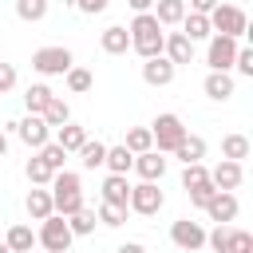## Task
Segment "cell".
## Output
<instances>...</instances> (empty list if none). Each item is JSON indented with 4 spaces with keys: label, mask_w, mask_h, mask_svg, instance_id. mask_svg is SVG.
I'll use <instances>...</instances> for the list:
<instances>
[{
    "label": "cell",
    "mask_w": 253,
    "mask_h": 253,
    "mask_svg": "<svg viewBox=\"0 0 253 253\" xmlns=\"http://www.w3.org/2000/svg\"><path fill=\"white\" fill-rule=\"evenodd\" d=\"M170 154H174V158H182V166H186V162H202V158H206V138L186 130V138H182Z\"/></svg>",
    "instance_id": "cell-21"
},
{
    "label": "cell",
    "mask_w": 253,
    "mask_h": 253,
    "mask_svg": "<svg viewBox=\"0 0 253 253\" xmlns=\"http://www.w3.org/2000/svg\"><path fill=\"white\" fill-rule=\"evenodd\" d=\"M126 4H130L134 12H150V8H154V0H126Z\"/></svg>",
    "instance_id": "cell-46"
},
{
    "label": "cell",
    "mask_w": 253,
    "mask_h": 253,
    "mask_svg": "<svg viewBox=\"0 0 253 253\" xmlns=\"http://www.w3.org/2000/svg\"><path fill=\"white\" fill-rule=\"evenodd\" d=\"M4 245H8L12 253H28V249H36V233H32V225L16 221V225L4 233Z\"/></svg>",
    "instance_id": "cell-23"
},
{
    "label": "cell",
    "mask_w": 253,
    "mask_h": 253,
    "mask_svg": "<svg viewBox=\"0 0 253 253\" xmlns=\"http://www.w3.org/2000/svg\"><path fill=\"white\" fill-rule=\"evenodd\" d=\"M241 178H245V166H241V162H229V158H221V162L210 170V182H213L217 190H237Z\"/></svg>",
    "instance_id": "cell-15"
},
{
    "label": "cell",
    "mask_w": 253,
    "mask_h": 253,
    "mask_svg": "<svg viewBox=\"0 0 253 253\" xmlns=\"http://www.w3.org/2000/svg\"><path fill=\"white\" fill-rule=\"evenodd\" d=\"M75 154H79V166H83V170H99V166H103V154H107V142L87 138V142H83Z\"/></svg>",
    "instance_id": "cell-27"
},
{
    "label": "cell",
    "mask_w": 253,
    "mask_h": 253,
    "mask_svg": "<svg viewBox=\"0 0 253 253\" xmlns=\"http://www.w3.org/2000/svg\"><path fill=\"white\" fill-rule=\"evenodd\" d=\"M206 217L217 221V225H229V221L237 217V198H233V190H217V194L206 202Z\"/></svg>",
    "instance_id": "cell-12"
},
{
    "label": "cell",
    "mask_w": 253,
    "mask_h": 253,
    "mask_svg": "<svg viewBox=\"0 0 253 253\" xmlns=\"http://www.w3.org/2000/svg\"><path fill=\"white\" fill-rule=\"evenodd\" d=\"M40 119H43V123H47L51 130H55V126H63V123L71 119V107H67V99H59V95H51V99H47V107L40 111Z\"/></svg>",
    "instance_id": "cell-26"
},
{
    "label": "cell",
    "mask_w": 253,
    "mask_h": 253,
    "mask_svg": "<svg viewBox=\"0 0 253 253\" xmlns=\"http://www.w3.org/2000/svg\"><path fill=\"white\" fill-rule=\"evenodd\" d=\"M47 99H51V87H47V83H32V87L24 91V107H28V115H40V111L47 107Z\"/></svg>",
    "instance_id": "cell-32"
},
{
    "label": "cell",
    "mask_w": 253,
    "mask_h": 253,
    "mask_svg": "<svg viewBox=\"0 0 253 253\" xmlns=\"http://www.w3.org/2000/svg\"><path fill=\"white\" fill-rule=\"evenodd\" d=\"M221 0H186V12H202V16H210V8H217Z\"/></svg>",
    "instance_id": "cell-44"
},
{
    "label": "cell",
    "mask_w": 253,
    "mask_h": 253,
    "mask_svg": "<svg viewBox=\"0 0 253 253\" xmlns=\"http://www.w3.org/2000/svg\"><path fill=\"white\" fill-rule=\"evenodd\" d=\"M16 79H20L16 67H12V63H0V95H8V91L16 87Z\"/></svg>",
    "instance_id": "cell-42"
},
{
    "label": "cell",
    "mask_w": 253,
    "mask_h": 253,
    "mask_svg": "<svg viewBox=\"0 0 253 253\" xmlns=\"http://www.w3.org/2000/svg\"><path fill=\"white\" fill-rule=\"evenodd\" d=\"M28 253H32V249H28Z\"/></svg>",
    "instance_id": "cell-49"
},
{
    "label": "cell",
    "mask_w": 253,
    "mask_h": 253,
    "mask_svg": "<svg viewBox=\"0 0 253 253\" xmlns=\"http://www.w3.org/2000/svg\"><path fill=\"white\" fill-rule=\"evenodd\" d=\"M225 241H229V225H213V229L206 233V245H210L213 253H225Z\"/></svg>",
    "instance_id": "cell-41"
},
{
    "label": "cell",
    "mask_w": 253,
    "mask_h": 253,
    "mask_svg": "<svg viewBox=\"0 0 253 253\" xmlns=\"http://www.w3.org/2000/svg\"><path fill=\"white\" fill-rule=\"evenodd\" d=\"M12 126H16L20 142H24V146H32V150H40V146L51 138V126H47L40 115H24V119H20V123H12Z\"/></svg>",
    "instance_id": "cell-11"
},
{
    "label": "cell",
    "mask_w": 253,
    "mask_h": 253,
    "mask_svg": "<svg viewBox=\"0 0 253 253\" xmlns=\"http://www.w3.org/2000/svg\"><path fill=\"white\" fill-rule=\"evenodd\" d=\"M210 28L217 32V36H233V40H241V36H249V16H245V8H237V4H217V8H210Z\"/></svg>",
    "instance_id": "cell-4"
},
{
    "label": "cell",
    "mask_w": 253,
    "mask_h": 253,
    "mask_svg": "<svg viewBox=\"0 0 253 253\" xmlns=\"http://www.w3.org/2000/svg\"><path fill=\"white\" fill-rule=\"evenodd\" d=\"M206 178H210V170H206L202 162H186V166H182V186H186V190L198 186V182H206Z\"/></svg>",
    "instance_id": "cell-40"
},
{
    "label": "cell",
    "mask_w": 253,
    "mask_h": 253,
    "mask_svg": "<svg viewBox=\"0 0 253 253\" xmlns=\"http://www.w3.org/2000/svg\"><path fill=\"white\" fill-rule=\"evenodd\" d=\"M162 206H166V194L158 190V182H138V186H130V194H126V210L138 213V217H154Z\"/></svg>",
    "instance_id": "cell-6"
},
{
    "label": "cell",
    "mask_w": 253,
    "mask_h": 253,
    "mask_svg": "<svg viewBox=\"0 0 253 253\" xmlns=\"http://www.w3.org/2000/svg\"><path fill=\"white\" fill-rule=\"evenodd\" d=\"M170 241H174L182 253H198V249L206 245V229H202V221L178 217V221H170Z\"/></svg>",
    "instance_id": "cell-9"
},
{
    "label": "cell",
    "mask_w": 253,
    "mask_h": 253,
    "mask_svg": "<svg viewBox=\"0 0 253 253\" xmlns=\"http://www.w3.org/2000/svg\"><path fill=\"white\" fill-rule=\"evenodd\" d=\"M150 138H154V150H158V154H170V150L186 138V123H182L174 111H162V115L150 123Z\"/></svg>",
    "instance_id": "cell-5"
},
{
    "label": "cell",
    "mask_w": 253,
    "mask_h": 253,
    "mask_svg": "<svg viewBox=\"0 0 253 253\" xmlns=\"http://www.w3.org/2000/svg\"><path fill=\"white\" fill-rule=\"evenodd\" d=\"M4 154H8V134L0 130V158H4Z\"/></svg>",
    "instance_id": "cell-47"
},
{
    "label": "cell",
    "mask_w": 253,
    "mask_h": 253,
    "mask_svg": "<svg viewBox=\"0 0 253 253\" xmlns=\"http://www.w3.org/2000/svg\"><path fill=\"white\" fill-rule=\"evenodd\" d=\"M186 194H190V206H198V210H206V202H210V198L217 194V186H213V182L206 178V182H198V186H190Z\"/></svg>",
    "instance_id": "cell-39"
},
{
    "label": "cell",
    "mask_w": 253,
    "mask_h": 253,
    "mask_svg": "<svg viewBox=\"0 0 253 253\" xmlns=\"http://www.w3.org/2000/svg\"><path fill=\"white\" fill-rule=\"evenodd\" d=\"M55 142H59L67 154H75V150L87 142V126H79V123H71V119H67L63 126H55Z\"/></svg>",
    "instance_id": "cell-20"
},
{
    "label": "cell",
    "mask_w": 253,
    "mask_h": 253,
    "mask_svg": "<svg viewBox=\"0 0 253 253\" xmlns=\"http://www.w3.org/2000/svg\"><path fill=\"white\" fill-rule=\"evenodd\" d=\"M107 4H111V0H75V8H79L83 16H99Z\"/></svg>",
    "instance_id": "cell-43"
},
{
    "label": "cell",
    "mask_w": 253,
    "mask_h": 253,
    "mask_svg": "<svg viewBox=\"0 0 253 253\" xmlns=\"http://www.w3.org/2000/svg\"><path fill=\"white\" fill-rule=\"evenodd\" d=\"M71 63H75V55L63 43H51V47L32 51V71H40V75H67Z\"/></svg>",
    "instance_id": "cell-7"
},
{
    "label": "cell",
    "mask_w": 253,
    "mask_h": 253,
    "mask_svg": "<svg viewBox=\"0 0 253 253\" xmlns=\"http://www.w3.org/2000/svg\"><path fill=\"white\" fill-rule=\"evenodd\" d=\"M130 170H134L142 182H162V174H166V158H162L158 150H142V154H134Z\"/></svg>",
    "instance_id": "cell-13"
},
{
    "label": "cell",
    "mask_w": 253,
    "mask_h": 253,
    "mask_svg": "<svg viewBox=\"0 0 253 253\" xmlns=\"http://www.w3.org/2000/svg\"><path fill=\"white\" fill-rule=\"evenodd\" d=\"M249 150H253V146H249L245 134H225V138H221V158H229V162H245Z\"/></svg>",
    "instance_id": "cell-29"
},
{
    "label": "cell",
    "mask_w": 253,
    "mask_h": 253,
    "mask_svg": "<svg viewBox=\"0 0 253 253\" xmlns=\"http://www.w3.org/2000/svg\"><path fill=\"white\" fill-rule=\"evenodd\" d=\"M63 79H67V91H71V95H87V91L95 87V75H91L87 67H75V63L67 67V75H63Z\"/></svg>",
    "instance_id": "cell-30"
},
{
    "label": "cell",
    "mask_w": 253,
    "mask_h": 253,
    "mask_svg": "<svg viewBox=\"0 0 253 253\" xmlns=\"http://www.w3.org/2000/svg\"><path fill=\"white\" fill-rule=\"evenodd\" d=\"M202 91H206V99L225 103V99L233 95V75H229V71H210V75L202 79Z\"/></svg>",
    "instance_id": "cell-16"
},
{
    "label": "cell",
    "mask_w": 253,
    "mask_h": 253,
    "mask_svg": "<svg viewBox=\"0 0 253 253\" xmlns=\"http://www.w3.org/2000/svg\"><path fill=\"white\" fill-rule=\"evenodd\" d=\"M24 174H28V182H32V186H47L55 170H51V166H47L40 154H32V158H28V166H24Z\"/></svg>",
    "instance_id": "cell-34"
},
{
    "label": "cell",
    "mask_w": 253,
    "mask_h": 253,
    "mask_svg": "<svg viewBox=\"0 0 253 253\" xmlns=\"http://www.w3.org/2000/svg\"><path fill=\"white\" fill-rule=\"evenodd\" d=\"M126 206H115V202H99V210H95V217H99V225H107V229H119L123 221H126Z\"/></svg>",
    "instance_id": "cell-31"
},
{
    "label": "cell",
    "mask_w": 253,
    "mask_h": 253,
    "mask_svg": "<svg viewBox=\"0 0 253 253\" xmlns=\"http://www.w3.org/2000/svg\"><path fill=\"white\" fill-rule=\"evenodd\" d=\"M225 253H253V233L249 229H229Z\"/></svg>",
    "instance_id": "cell-38"
},
{
    "label": "cell",
    "mask_w": 253,
    "mask_h": 253,
    "mask_svg": "<svg viewBox=\"0 0 253 253\" xmlns=\"http://www.w3.org/2000/svg\"><path fill=\"white\" fill-rule=\"evenodd\" d=\"M130 51H138L142 59L150 55H162V40H166V28L154 20V12H134L130 20Z\"/></svg>",
    "instance_id": "cell-1"
},
{
    "label": "cell",
    "mask_w": 253,
    "mask_h": 253,
    "mask_svg": "<svg viewBox=\"0 0 253 253\" xmlns=\"http://www.w3.org/2000/svg\"><path fill=\"white\" fill-rule=\"evenodd\" d=\"M182 36H186L190 43H198V40H210L213 28H210V20H206L202 12H186V16H182Z\"/></svg>",
    "instance_id": "cell-22"
},
{
    "label": "cell",
    "mask_w": 253,
    "mask_h": 253,
    "mask_svg": "<svg viewBox=\"0 0 253 253\" xmlns=\"http://www.w3.org/2000/svg\"><path fill=\"white\" fill-rule=\"evenodd\" d=\"M123 146H126L130 154H142V150H154V138H150V126H130V130H126V138H123Z\"/></svg>",
    "instance_id": "cell-33"
},
{
    "label": "cell",
    "mask_w": 253,
    "mask_h": 253,
    "mask_svg": "<svg viewBox=\"0 0 253 253\" xmlns=\"http://www.w3.org/2000/svg\"><path fill=\"white\" fill-rule=\"evenodd\" d=\"M36 154H40V158H43V162H47L51 170H63V162H67V150H63V146H59L55 138H47V142H43V146H40Z\"/></svg>",
    "instance_id": "cell-36"
},
{
    "label": "cell",
    "mask_w": 253,
    "mask_h": 253,
    "mask_svg": "<svg viewBox=\"0 0 253 253\" xmlns=\"http://www.w3.org/2000/svg\"><path fill=\"white\" fill-rule=\"evenodd\" d=\"M99 47H103L107 55H126V51H130V32H126L123 24H111V28L99 36Z\"/></svg>",
    "instance_id": "cell-17"
},
{
    "label": "cell",
    "mask_w": 253,
    "mask_h": 253,
    "mask_svg": "<svg viewBox=\"0 0 253 253\" xmlns=\"http://www.w3.org/2000/svg\"><path fill=\"white\" fill-rule=\"evenodd\" d=\"M130 162H134V154L119 142V146H107V154H103V166H107V174H130Z\"/></svg>",
    "instance_id": "cell-24"
},
{
    "label": "cell",
    "mask_w": 253,
    "mask_h": 253,
    "mask_svg": "<svg viewBox=\"0 0 253 253\" xmlns=\"http://www.w3.org/2000/svg\"><path fill=\"white\" fill-rule=\"evenodd\" d=\"M47 190H51V210L63 213V217L83 206V182H79L75 170H55L51 182H47Z\"/></svg>",
    "instance_id": "cell-2"
},
{
    "label": "cell",
    "mask_w": 253,
    "mask_h": 253,
    "mask_svg": "<svg viewBox=\"0 0 253 253\" xmlns=\"http://www.w3.org/2000/svg\"><path fill=\"white\" fill-rule=\"evenodd\" d=\"M24 210H28V217H32V221H43L47 213H55V210H51V190H43V186L28 190V198H24Z\"/></svg>",
    "instance_id": "cell-18"
},
{
    "label": "cell",
    "mask_w": 253,
    "mask_h": 253,
    "mask_svg": "<svg viewBox=\"0 0 253 253\" xmlns=\"http://www.w3.org/2000/svg\"><path fill=\"white\" fill-rule=\"evenodd\" d=\"M0 253H12V249H8V245H4V241H0Z\"/></svg>",
    "instance_id": "cell-48"
},
{
    "label": "cell",
    "mask_w": 253,
    "mask_h": 253,
    "mask_svg": "<svg viewBox=\"0 0 253 253\" xmlns=\"http://www.w3.org/2000/svg\"><path fill=\"white\" fill-rule=\"evenodd\" d=\"M115 253H146V245H142V241H123Z\"/></svg>",
    "instance_id": "cell-45"
},
{
    "label": "cell",
    "mask_w": 253,
    "mask_h": 253,
    "mask_svg": "<svg viewBox=\"0 0 253 253\" xmlns=\"http://www.w3.org/2000/svg\"><path fill=\"white\" fill-rule=\"evenodd\" d=\"M174 75H178V67H174L166 55H150V59H142V83H146V87H170Z\"/></svg>",
    "instance_id": "cell-10"
},
{
    "label": "cell",
    "mask_w": 253,
    "mask_h": 253,
    "mask_svg": "<svg viewBox=\"0 0 253 253\" xmlns=\"http://www.w3.org/2000/svg\"><path fill=\"white\" fill-rule=\"evenodd\" d=\"M237 43H241V40L213 32V36L206 40V63H210V71H229V67H233V55H237Z\"/></svg>",
    "instance_id": "cell-8"
},
{
    "label": "cell",
    "mask_w": 253,
    "mask_h": 253,
    "mask_svg": "<svg viewBox=\"0 0 253 253\" xmlns=\"http://www.w3.org/2000/svg\"><path fill=\"white\" fill-rule=\"evenodd\" d=\"M95 225H99V217H95V210H87V206H79L75 213H67V229H71L75 237L95 233Z\"/></svg>",
    "instance_id": "cell-28"
},
{
    "label": "cell",
    "mask_w": 253,
    "mask_h": 253,
    "mask_svg": "<svg viewBox=\"0 0 253 253\" xmlns=\"http://www.w3.org/2000/svg\"><path fill=\"white\" fill-rule=\"evenodd\" d=\"M16 16L24 24H40L47 16V0H16Z\"/></svg>",
    "instance_id": "cell-35"
},
{
    "label": "cell",
    "mask_w": 253,
    "mask_h": 253,
    "mask_svg": "<svg viewBox=\"0 0 253 253\" xmlns=\"http://www.w3.org/2000/svg\"><path fill=\"white\" fill-rule=\"evenodd\" d=\"M126 194H130V182H126V174H107V178H103V202L126 206Z\"/></svg>",
    "instance_id": "cell-25"
},
{
    "label": "cell",
    "mask_w": 253,
    "mask_h": 253,
    "mask_svg": "<svg viewBox=\"0 0 253 253\" xmlns=\"http://www.w3.org/2000/svg\"><path fill=\"white\" fill-rule=\"evenodd\" d=\"M71 241H75V233L67 229V217L63 213H47L40 221V229H36V245H43L47 253H67Z\"/></svg>",
    "instance_id": "cell-3"
},
{
    "label": "cell",
    "mask_w": 253,
    "mask_h": 253,
    "mask_svg": "<svg viewBox=\"0 0 253 253\" xmlns=\"http://www.w3.org/2000/svg\"><path fill=\"white\" fill-rule=\"evenodd\" d=\"M229 71L253 79V47H249V43H237V55H233V67H229Z\"/></svg>",
    "instance_id": "cell-37"
},
{
    "label": "cell",
    "mask_w": 253,
    "mask_h": 253,
    "mask_svg": "<svg viewBox=\"0 0 253 253\" xmlns=\"http://www.w3.org/2000/svg\"><path fill=\"white\" fill-rule=\"evenodd\" d=\"M162 55H166L174 67H182V63H194V43H190L182 32H166V40H162Z\"/></svg>",
    "instance_id": "cell-14"
},
{
    "label": "cell",
    "mask_w": 253,
    "mask_h": 253,
    "mask_svg": "<svg viewBox=\"0 0 253 253\" xmlns=\"http://www.w3.org/2000/svg\"><path fill=\"white\" fill-rule=\"evenodd\" d=\"M154 20L162 24V28H178L182 24V16H186V0H154Z\"/></svg>",
    "instance_id": "cell-19"
}]
</instances>
